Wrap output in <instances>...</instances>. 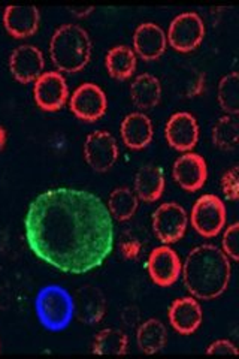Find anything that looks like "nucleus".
Returning <instances> with one entry per match:
<instances>
[{
	"instance_id": "nucleus-1",
	"label": "nucleus",
	"mask_w": 239,
	"mask_h": 359,
	"mask_svg": "<svg viewBox=\"0 0 239 359\" xmlns=\"http://www.w3.org/2000/svg\"><path fill=\"white\" fill-rule=\"evenodd\" d=\"M29 249L67 274L99 268L114 249V223L99 196L83 189L55 187L33 199L25 217Z\"/></svg>"
},
{
	"instance_id": "nucleus-2",
	"label": "nucleus",
	"mask_w": 239,
	"mask_h": 359,
	"mask_svg": "<svg viewBox=\"0 0 239 359\" xmlns=\"http://www.w3.org/2000/svg\"><path fill=\"white\" fill-rule=\"evenodd\" d=\"M181 274L191 297L211 301L221 297L229 286L232 266L219 247L202 244L187 255Z\"/></svg>"
},
{
	"instance_id": "nucleus-3",
	"label": "nucleus",
	"mask_w": 239,
	"mask_h": 359,
	"mask_svg": "<svg viewBox=\"0 0 239 359\" xmlns=\"http://www.w3.org/2000/svg\"><path fill=\"white\" fill-rule=\"evenodd\" d=\"M50 55L60 72L76 74L92 59V39L87 30L76 25H63L54 32Z\"/></svg>"
},
{
	"instance_id": "nucleus-4",
	"label": "nucleus",
	"mask_w": 239,
	"mask_h": 359,
	"mask_svg": "<svg viewBox=\"0 0 239 359\" xmlns=\"http://www.w3.org/2000/svg\"><path fill=\"white\" fill-rule=\"evenodd\" d=\"M36 316L42 327L59 332L69 327L75 314L74 297L59 285L43 286L35 299Z\"/></svg>"
},
{
	"instance_id": "nucleus-5",
	"label": "nucleus",
	"mask_w": 239,
	"mask_h": 359,
	"mask_svg": "<svg viewBox=\"0 0 239 359\" xmlns=\"http://www.w3.org/2000/svg\"><path fill=\"white\" fill-rule=\"evenodd\" d=\"M191 226L205 238H214L226 224V207L215 195L200 196L191 208Z\"/></svg>"
},
{
	"instance_id": "nucleus-6",
	"label": "nucleus",
	"mask_w": 239,
	"mask_h": 359,
	"mask_svg": "<svg viewBox=\"0 0 239 359\" xmlns=\"http://www.w3.org/2000/svg\"><path fill=\"white\" fill-rule=\"evenodd\" d=\"M205 38L203 20L196 13H184L175 17L168 30V42L179 53L196 50Z\"/></svg>"
},
{
	"instance_id": "nucleus-7",
	"label": "nucleus",
	"mask_w": 239,
	"mask_h": 359,
	"mask_svg": "<svg viewBox=\"0 0 239 359\" xmlns=\"http://www.w3.org/2000/svg\"><path fill=\"white\" fill-rule=\"evenodd\" d=\"M189 216L177 202H165L153 215V231L163 244H174L184 237Z\"/></svg>"
},
{
	"instance_id": "nucleus-8",
	"label": "nucleus",
	"mask_w": 239,
	"mask_h": 359,
	"mask_svg": "<svg viewBox=\"0 0 239 359\" xmlns=\"http://www.w3.org/2000/svg\"><path fill=\"white\" fill-rule=\"evenodd\" d=\"M84 157L96 172H107L118 161V145L107 130H95L84 142Z\"/></svg>"
},
{
	"instance_id": "nucleus-9",
	"label": "nucleus",
	"mask_w": 239,
	"mask_h": 359,
	"mask_svg": "<svg viewBox=\"0 0 239 359\" xmlns=\"http://www.w3.org/2000/svg\"><path fill=\"white\" fill-rule=\"evenodd\" d=\"M69 108L74 116L87 123H95L105 116L108 99L104 90L93 83L79 86L71 96Z\"/></svg>"
},
{
	"instance_id": "nucleus-10",
	"label": "nucleus",
	"mask_w": 239,
	"mask_h": 359,
	"mask_svg": "<svg viewBox=\"0 0 239 359\" xmlns=\"http://www.w3.org/2000/svg\"><path fill=\"white\" fill-rule=\"evenodd\" d=\"M33 97L43 111L54 112L62 109L69 97L64 76L57 71L43 72L33 86Z\"/></svg>"
},
{
	"instance_id": "nucleus-11",
	"label": "nucleus",
	"mask_w": 239,
	"mask_h": 359,
	"mask_svg": "<svg viewBox=\"0 0 239 359\" xmlns=\"http://www.w3.org/2000/svg\"><path fill=\"white\" fill-rule=\"evenodd\" d=\"M148 274H150L153 282L161 287H169L181 276V269H183V262H181L178 253L169 247L168 244H163L161 247H156L151 250L150 256H148Z\"/></svg>"
},
{
	"instance_id": "nucleus-12",
	"label": "nucleus",
	"mask_w": 239,
	"mask_h": 359,
	"mask_svg": "<svg viewBox=\"0 0 239 359\" xmlns=\"http://www.w3.org/2000/svg\"><path fill=\"white\" fill-rule=\"evenodd\" d=\"M175 183L186 192H198L208 178V166L203 157L198 153L187 151L179 156L172 166Z\"/></svg>"
},
{
	"instance_id": "nucleus-13",
	"label": "nucleus",
	"mask_w": 239,
	"mask_h": 359,
	"mask_svg": "<svg viewBox=\"0 0 239 359\" xmlns=\"http://www.w3.org/2000/svg\"><path fill=\"white\" fill-rule=\"evenodd\" d=\"M43 54L35 45H20L9 57V71L21 84L36 81L43 74Z\"/></svg>"
},
{
	"instance_id": "nucleus-14",
	"label": "nucleus",
	"mask_w": 239,
	"mask_h": 359,
	"mask_svg": "<svg viewBox=\"0 0 239 359\" xmlns=\"http://www.w3.org/2000/svg\"><path fill=\"white\" fill-rule=\"evenodd\" d=\"M165 137L177 151H191L199 141V125L190 112H175L166 123Z\"/></svg>"
},
{
	"instance_id": "nucleus-15",
	"label": "nucleus",
	"mask_w": 239,
	"mask_h": 359,
	"mask_svg": "<svg viewBox=\"0 0 239 359\" xmlns=\"http://www.w3.org/2000/svg\"><path fill=\"white\" fill-rule=\"evenodd\" d=\"M168 47L166 33L154 22H142L133 33V51L145 62L161 59Z\"/></svg>"
},
{
	"instance_id": "nucleus-16",
	"label": "nucleus",
	"mask_w": 239,
	"mask_h": 359,
	"mask_svg": "<svg viewBox=\"0 0 239 359\" xmlns=\"http://www.w3.org/2000/svg\"><path fill=\"white\" fill-rule=\"evenodd\" d=\"M169 322L172 328L181 335H190L200 327L203 313L195 297L177 298L168 311Z\"/></svg>"
},
{
	"instance_id": "nucleus-17",
	"label": "nucleus",
	"mask_w": 239,
	"mask_h": 359,
	"mask_svg": "<svg viewBox=\"0 0 239 359\" xmlns=\"http://www.w3.org/2000/svg\"><path fill=\"white\" fill-rule=\"evenodd\" d=\"M41 14L36 6L11 5L4 13V25L11 36L25 39L35 35L39 29Z\"/></svg>"
},
{
	"instance_id": "nucleus-18",
	"label": "nucleus",
	"mask_w": 239,
	"mask_h": 359,
	"mask_svg": "<svg viewBox=\"0 0 239 359\" xmlns=\"http://www.w3.org/2000/svg\"><path fill=\"white\" fill-rule=\"evenodd\" d=\"M75 314L79 322L99 323L105 316L107 302L102 292L93 286H81L74 294Z\"/></svg>"
},
{
	"instance_id": "nucleus-19",
	"label": "nucleus",
	"mask_w": 239,
	"mask_h": 359,
	"mask_svg": "<svg viewBox=\"0 0 239 359\" xmlns=\"http://www.w3.org/2000/svg\"><path fill=\"white\" fill-rule=\"evenodd\" d=\"M121 138L126 147L132 150H142L153 141V123L144 112H132L121 121Z\"/></svg>"
},
{
	"instance_id": "nucleus-20",
	"label": "nucleus",
	"mask_w": 239,
	"mask_h": 359,
	"mask_svg": "<svg viewBox=\"0 0 239 359\" xmlns=\"http://www.w3.org/2000/svg\"><path fill=\"white\" fill-rule=\"evenodd\" d=\"M135 194L139 201L156 202L165 192V172L157 165H145L135 175Z\"/></svg>"
},
{
	"instance_id": "nucleus-21",
	"label": "nucleus",
	"mask_w": 239,
	"mask_h": 359,
	"mask_svg": "<svg viewBox=\"0 0 239 359\" xmlns=\"http://www.w3.org/2000/svg\"><path fill=\"white\" fill-rule=\"evenodd\" d=\"M132 102L139 109H151L162 99V86L158 78L150 74L138 75L130 86Z\"/></svg>"
},
{
	"instance_id": "nucleus-22",
	"label": "nucleus",
	"mask_w": 239,
	"mask_h": 359,
	"mask_svg": "<svg viewBox=\"0 0 239 359\" xmlns=\"http://www.w3.org/2000/svg\"><path fill=\"white\" fill-rule=\"evenodd\" d=\"M136 54L135 51L128 47V45H117L112 47L107 57H105V66L108 74L114 78V80H128L136 71Z\"/></svg>"
},
{
	"instance_id": "nucleus-23",
	"label": "nucleus",
	"mask_w": 239,
	"mask_h": 359,
	"mask_svg": "<svg viewBox=\"0 0 239 359\" xmlns=\"http://www.w3.org/2000/svg\"><path fill=\"white\" fill-rule=\"evenodd\" d=\"M136 341L144 353L154 355L165 347L168 341V330L158 319H148L138 328Z\"/></svg>"
},
{
	"instance_id": "nucleus-24",
	"label": "nucleus",
	"mask_w": 239,
	"mask_h": 359,
	"mask_svg": "<svg viewBox=\"0 0 239 359\" xmlns=\"http://www.w3.org/2000/svg\"><path fill=\"white\" fill-rule=\"evenodd\" d=\"M139 199L130 187L114 189L108 198L109 215L120 222L130 220L138 210Z\"/></svg>"
},
{
	"instance_id": "nucleus-25",
	"label": "nucleus",
	"mask_w": 239,
	"mask_h": 359,
	"mask_svg": "<svg viewBox=\"0 0 239 359\" xmlns=\"http://www.w3.org/2000/svg\"><path fill=\"white\" fill-rule=\"evenodd\" d=\"M93 353L96 355H126L128 335L116 328L102 330L95 339Z\"/></svg>"
},
{
	"instance_id": "nucleus-26",
	"label": "nucleus",
	"mask_w": 239,
	"mask_h": 359,
	"mask_svg": "<svg viewBox=\"0 0 239 359\" xmlns=\"http://www.w3.org/2000/svg\"><path fill=\"white\" fill-rule=\"evenodd\" d=\"M239 140V125L233 116L226 114L212 128V142L220 150H235Z\"/></svg>"
},
{
	"instance_id": "nucleus-27",
	"label": "nucleus",
	"mask_w": 239,
	"mask_h": 359,
	"mask_svg": "<svg viewBox=\"0 0 239 359\" xmlns=\"http://www.w3.org/2000/svg\"><path fill=\"white\" fill-rule=\"evenodd\" d=\"M219 104L226 114L236 116L239 112V78L232 72L221 78L219 84Z\"/></svg>"
},
{
	"instance_id": "nucleus-28",
	"label": "nucleus",
	"mask_w": 239,
	"mask_h": 359,
	"mask_svg": "<svg viewBox=\"0 0 239 359\" xmlns=\"http://www.w3.org/2000/svg\"><path fill=\"white\" fill-rule=\"evenodd\" d=\"M221 245L223 253L229 257V259L235 262L239 259V223L235 222L231 226H227L223 235Z\"/></svg>"
},
{
	"instance_id": "nucleus-29",
	"label": "nucleus",
	"mask_w": 239,
	"mask_h": 359,
	"mask_svg": "<svg viewBox=\"0 0 239 359\" xmlns=\"http://www.w3.org/2000/svg\"><path fill=\"white\" fill-rule=\"evenodd\" d=\"M238 171L239 168L233 166L221 177V190L227 201H238L239 184H238Z\"/></svg>"
},
{
	"instance_id": "nucleus-30",
	"label": "nucleus",
	"mask_w": 239,
	"mask_h": 359,
	"mask_svg": "<svg viewBox=\"0 0 239 359\" xmlns=\"http://www.w3.org/2000/svg\"><path fill=\"white\" fill-rule=\"evenodd\" d=\"M208 355H238L236 346L231 340H217L208 346Z\"/></svg>"
},
{
	"instance_id": "nucleus-31",
	"label": "nucleus",
	"mask_w": 239,
	"mask_h": 359,
	"mask_svg": "<svg viewBox=\"0 0 239 359\" xmlns=\"http://www.w3.org/2000/svg\"><path fill=\"white\" fill-rule=\"evenodd\" d=\"M142 249V243L139 240H126L121 243V253L126 259H136Z\"/></svg>"
},
{
	"instance_id": "nucleus-32",
	"label": "nucleus",
	"mask_w": 239,
	"mask_h": 359,
	"mask_svg": "<svg viewBox=\"0 0 239 359\" xmlns=\"http://www.w3.org/2000/svg\"><path fill=\"white\" fill-rule=\"evenodd\" d=\"M203 90H205V75L198 74L195 76V80L191 81V86H189L186 96L187 97H198L199 95H202Z\"/></svg>"
},
{
	"instance_id": "nucleus-33",
	"label": "nucleus",
	"mask_w": 239,
	"mask_h": 359,
	"mask_svg": "<svg viewBox=\"0 0 239 359\" xmlns=\"http://www.w3.org/2000/svg\"><path fill=\"white\" fill-rule=\"evenodd\" d=\"M6 141H8V132L5 128L0 126V150L5 149Z\"/></svg>"
},
{
	"instance_id": "nucleus-34",
	"label": "nucleus",
	"mask_w": 239,
	"mask_h": 359,
	"mask_svg": "<svg viewBox=\"0 0 239 359\" xmlns=\"http://www.w3.org/2000/svg\"><path fill=\"white\" fill-rule=\"evenodd\" d=\"M0 349H2V343H0Z\"/></svg>"
}]
</instances>
